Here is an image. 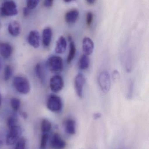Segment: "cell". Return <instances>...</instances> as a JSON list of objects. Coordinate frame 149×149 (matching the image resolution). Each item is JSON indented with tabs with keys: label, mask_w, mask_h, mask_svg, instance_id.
<instances>
[{
	"label": "cell",
	"mask_w": 149,
	"mask_h": 149,
	"mask_svg": "<svg viewBox=\"0 0 149 149\" xmlns=\"http://www.w3.org/2000/svg\"><path fill=\"white\" fill-rule=\"evenodd\" d=\"M51 90L54 93L61 91L64 87V80L63 77L59 75H55L51 77L50 81Z\"/></svg>",
	"instance_id": "8"
},
{
	"label": "cell",
	"mask_w": 149,
	"mask_h": 149,
	"mask_svg": "<svg viewBox=\"0 0 149 149\" xmlns=\"http://www.w3.org/2000/svg\"><path fill=\"white\" fill-rule=\"evenodd\" d=\"M22 133V129L18 125L9 129V132L6 137L7 145L9 146L14 145L21 137Z\"/></svg>",
	"instance_id": "4"
},
{
	"label": "cell",
	"mask_w": 149,
	"mask_h": 149,
	"mask_svg": "<svg viewBox=\"0 0 149 149\" xmlns=\"http://www.w3.org/2000/svg\"><path fill=\"white\" fill-rule=\"evenodd\" d=\"M18 120L16 116L13 115L10 116L7 119V124L8 129L15 127L17 125Z\"/></svg>",
	"instance_id": "22"
},
{
	"label": "cell",
	"mask_w": 149,
	"mask_h": 149,
	"mask_svg": "<svg viewBox=\"0 0 149 149\" xmlns=\"http://www.w3.org/2000/svg\"><path fill=\"white\" fill-rule=\"evenodd\" d=\"M65 2L69 3L70 2L72 1H74V0H64Z\"/></svg>",
	"instance_id": "37"
},
{
	"label": "cell",
	"mask_w": 149,
	"mask_h": 149,
	"mask_svg": "<svg viewBox=\"0 0 149 149\" xmlns=\"http://www.w3.org/2000/svg\"><path fill=\"white\" fill-rule=\"evenodd\" d=\"M26 140L24 137H20L16 143L14 149H25Z\"/></svg>",
	"instance_id": "25"
},
{
	"label": "cell",
	"mask_w": 149,
	"mask_h": 149,
	"mask_svg": "<svg viewBox=\"0 0 149 149\" xmlns=\"http://www.w3.org/2000/svg\"><path fill=\"white\" fill-rule=\"evenodd\" d=\"M28 42L33 48H38L40 44V35L38 31H31L28 36Z\"/></svg>",
	"instance_id": "11"
},
{
	"label": "cell",
	"mask_w": 149,
	"mask_h": 149,
	"mask_svg": "<svg viewBox=\"0 0 149 149\" xmlns=\"http://www.w3.org/2000/svg\"><path fill=\"white\" fill-rule=\"evenodd\" d=\"M40 0H27V6L30 9L34 8L37 6Z\"/></svg>",
	"instance_id": "28"
},
{
	"label": "cell",
	"mask_w": 149,
	"mask_h": 149,
	"mask_svg": "<svg viewBox=\"0 0 149 149\" xmlns=\"http://www.w3.org/2000/svg\"><path fill=\"white\" fill-rule=\"evenodd\" d=\"M8 30L11 36L14 37L17 36L21 33V26L18 22L13 21L9 24Z\"/></svg>",
	"instance_id": "15"
},
{
	"label": "cell",
	"mask_w": 149,
	"mask_h": 149,
	"mask_svg": "<svg viewBox=\"0 0 149 149\" xmlns=\"http://www.w3.org/2000/svg\"><path fill=\"white\" fill-rule=\"evenodd\" d=\"M20 115L24 119H26L27 118V114L25 112H22L20 113Z\"/></svg>",
	"instance_id": "34"
},
{
	"label": "cell",
	"mask_w": 149,
	"mask_h": 149,
	"mask_svg": "<svg viewBox=\"0 0 149 149\" xmlns=\"http://www.w3.org/2000/svg\"><path fill=\"white\" fill-rule=\"evenodd\" d=\"M47 108L52 112H58L63 108V102L61 98L56 95L49 96L46 104Z\"/></svg>",
	"instance_id": "5"
},
{
	"label": "cell",
	"mask_w": 149,
	"mask_h": 149,
	"mask_svg": "<svg viewBox=\"0 0 149 149\" xmlns=\"http://www.w3.org/2000/svg\"><path fill=\"white\" fill-rule=\"evenodd\" d=\"M0 65H1V64H0Z\"/></svg>",
	"instance_id": "39"
},
{
	"label": "cell",
	"mask_w": 149,
	"mask_h": 149,
	"mask_svg": "<svg viewBox=\"0 0 149 149\" xmlns=\"http://www.w3.org/2000/svg\"><path fill=\"white\" fill-rule=\"evenodd\" d=\"M52 32L50 28H45L42 34V42L44 46L48 47L51 44L52 38Z\"/></svg>",
	"instance_id": "12"
},
{
	"label": "cell",
	"mask_w": 149,
	"mask_h": 149,
	"mask_svg": "<svg viewBox=\"0 0 149 149\" xmlns=\"http://www.w3.org/2000/svg\"><path fill=\"white\" fill-rule=\"evenodd\" d=\"M88 3L89 4H93L95 2L96 0H86Z\"/></svg>",
	"instance_id": "35"
},
{
	"label": "cell",
	"mask_w": 149,
	"mask_h": 149,
	"mask_svg": "<svg viewBox=\"0 0 149 149\" xmlns=\"http://www.w3.org/2000/svg\"><path fill=\"white\" fill-rule=\"evenodd\" d=\"M67 42L65 38L63 36H60L56 42L55 52L57 54H61L64 53L66 50Z\"/></svg>",
	"instance_id": "13"
},
{
	"label": "cell",
	"mask_w": 149,
	"mask_h": 149,
	"mask_svg": "<svg viewBox=\"0 0 149 149\" xmlns=\"http://www.w3.org/2000/svg\"><path fill=\"white\" fill-rule=\"evenodd\" d=\"M49 139V135L47 133H45L42 134L40 141V149H45L47 147V142Z\"/></svg>",
	"instance_id": "23"
},
{
	"label": "cell",
	"mask_w": 149,
	"mask_h": 149,
	"mask_svg": "<svg viewBox=\"0 0 149 149\" xmlns=\"http://www.w3.org/2000/svg\"><path fill=\"white\" fill-rule=\"evenodd\" d=\"M90 65V59L88 56L83 54L80 56L79 60V68L80 70H86L88 69Z\"/></svg>",
	"instance_id": "19"
},
{
	"label": "cell",
	"mask_w": 149,
	"mask_h": 149,
	"mask_svg": "<svg viewBox=\"0 0 149 149\" xmlns=\"http://www.w3.org/2000/svg\"><path fill=\"white\" fill-rule=\"evenodd\" d=\"M47 67L53 73H59L64 70V62L60 56H54L48 58L46 62Z\"/></svg>",
	"instance_id": "1"
},
{
	"label": "cell",
	"mask_w": 149,
	"mask_h": 149,
	"mask_svg": "<svg viewBox=\"0 0 149 149\" xmlns=\"http://www.w3.org/2000/svg\"><path fill=\"white\" fill-rule=\"evenodd\" d=\"M54 0H44V4L46 7H51L53 4Z\"/></svg>",
	"instance_id": "31"
},
{
	"label": "cell",
	"mask_w": 149,
	"mask_h": 149,
	"mask_svg": "<svg viewBox=\"0 0 149 149\" xmlns=\"http://www.w3.org/2000/svg\"><path fill=\"white\" fill-rule=\"evenodd\" d=\"M134 83L132 80H129L128 85L127 92V98L131 99L133 97L134 93Z\"/></svg>",
	"instance_id": "26"
},
{
	"label": "cell",
	"mask_w": 149,
	"mask_h": 149,
	"mask_svg": "<svg viewBox=\"0 0 149 149\" xmlns=\"http://www.w3.org/2000/svg\"><path fill=\"white\" fill-rule=\"evenodd\" d=\"M94 48V43L92 39L87 37L84 38L82 41V49L84 54L88 56L92 55Z\"/></svg>",
	"instance_id": "10"
},
{
	"label": "cell",
	"mask_w": 149,
	"mask_h": 149,
	"mask_svg": "<svg viewBox=\"0 0 149 149\" xmlns=\"http://www.w3.org/2000/svg\"><path fill=\"white\" fill-rule=\"evenodd\" d=\"M52 123L47 119H43L41 122V130L43 134L47 133L51 129Z\"/></svg>",
	"instance_id": "21"
},
{
	"label": "cell",
	"mask_w": 149,
	"mask_h": 149,
	"mask_svg": "<svg viewBox=\"0 0 149 149\" xmlns=\"http://www.w3.org/2000/svg\"><path fill=\"white\" fill-rule=\"evenodd\" d=\"M120 78V74L117 70H115L112 74V78L113 80L115 81H117Z\"/></svg>",
	"instance_id": "30"
},
{
	"label": "cell",
	"mask_w": 149,
	"mask_h": 149,
	"mask_svg": "<svg viewBox=\"0 0 149 149\" xmlns=\"http://www.w3.org/2000/svg\"><path fill=\"white\" fill-rule=\"evenodd\" d=\"M12 48L11 45L7 43H0V54L4 58H8L11 56Z\"/></svg>",
	"instance_id": "14"
},
{
	"label": "cell",
	"mask_w": 149,
	"mask_h": 149,
	"mask_svg": "<svg viewBox=\"0 0 149 149\" xmlns=\"http://www.w3.org/2000/svg\"><path fill=\"white\" fill-rule=\"evenodd\" d=\"M85 83L86 79L85 75L80 73L77 74L74 79V86L76 94L79 98H83V90Z\"/></svg>",
	"instance_id": "7"
},
{
	"label": "cell",
	"mask_w": 149,
	"mask_h": 149,
	"mask_svg": "<svg viewBox=\"0 0 149 149\" xmlns=\"http://www.w3.org/2000/svg\"><path fill=\"white\" fill-rule=\"evenodd\" d=\"M30 9H29L28 7H25V8H24L23 12L24 16V17H26L29 15L30 13Z\"/></svg>",
	"instance_id": "32"
},
{
	"label": "cell",
	"mask_w": 149,
	"mask_h": 149,
	"mask_svg": "<svg viewBox=\"0 0 149 149\" xmlns=\"http://www.w3.org/2000/svg\"><path fill=\"white\" fill-rule=\"evenodd\" d=\"M79 12L77 10L72 9L67 11L65 16L66 22L68 24L76 22L79 17Z\"/></svg>",
	"instance_id": "16"
},
{
	"label": "cell",
	"mask_w": 149,
	"mask_h": 149,
	"mask_svg": "<svg viewBox=\"0 0 149 149\" xmlns=\"http://www.w3.org/2000/svg\"><path fill=\"white\" fill-rule=\"evenodd\" d=\"M1 93H0V107L1 106Z\"/></svg>",
	"instance_id": "38"
},
{
	"label": "cell",
	"mask_w": 149,
	"mask_h": 149,
	"mask_svg": "<svg viewBox=\"0 0 149 149\" xmlns=\"http://www.w3.org/2000/svg\"><path fill=\"white\" fill-rule=\"evenodd\" d=\"M101 114L100 113H95L94 114L93 117L94 118L95 120H97V119H99L101 117Z\"/></svg>",
	"instance_id": "33"
},
{
	"label": "cell",
	"mask_w": 149,
	"mask_h": 149,
	"mask_svg": "<svg viewBox=\"0 0 149 149\" xmlns=\"http://www.w3.org/2000/svg\"><path fill=\"white\" fill-rule=\"evenodd\" d=\"M10 106L13 110L17 111L19 110L21 107V101L16 98H12L10 100Z\"/></svg>",
	"instance_id": "24"
},
{
	"label": "cell",
	"mask_w": 149,
	"mask_h": 149,
	"mask_svg": "<svg viewBox=\"0 0 149 149\" xmlns=\"http://www.w3.org/2000/svg\"><path fill=\"white\" fill-rule=\"evenodd\" d=\"M1 15L3 16H12L17 15V5L14 1H9L4 2L1 8Z\"/></svg>",
	"instance_id": "6"
},
{
	"label": "cell",
	"mask_w": 149,
	"mask_h": 149,
	"mask_svg": "<svg viewBox=\"0 0 149 149\" xmlns=\"http://www.w3.org/2000/svg\"><path fill=\"white\" fill-rule=\"evenodd\" d=\"M3 143L1 139H0V149L1 148V147L3 146Z\"/></svg>",
	"instance_id": "36"
},
{
	"label": "cell",
	"mask_w": 149,
	"mask_h": 149,
	"mask_svg": "<svg viewBox=\"0 0 149 149\" xmlns=\"http://www.w3.org/2000/svg\"><path fill=\"white\" fill-rule=\"evenodd\" d=\"M13 85L16 90L20 93L26 94L30 91V85L26 78L16 76L14 78Z\"/></svg>",
	"instance_id": "2"
},
{
	"label": "cell",
	"mask_w": 149,
	"mask_h": 149,
	"mask_svg": "<svg viewBox=\"0 0 149 149\" xmlns=\"http://www.w3.org/2000/svg\"><path fill=\"white\" fill-rule=\"evenodd\" d=\"M35 71L37 77L42 82H44L45 81V73L44 70L41 64L38 63L36 65Z\"/></svg>",
	"instance_id": "20"
},
{
	"label": "cell",
	"mask_w": 149,
	"mask_h": 149,
	"mask_svg": "<svg viewBox=\"0 0 149 149\" xmlns=\"http://www.w3.org/2000/svg\"><path fill=\"white\" fill-rule=\"evenodd\" d=\"M93 19V15L92 12H87L86 16V23L88 27H90L92 22Z\"/></svg>",
	"instance_id": "29"
},
{
	"label": "cell",
	"mask_w": 149,
	"mask_h": 149,
	"mask_svg": "<svg viewBox=\"0 0 149 149\" xmlns=\"http://www.w3.org/2000/svg\"><path fill=\"white\" fill-rule=\"evenodd\" d=\"M68 40L70 42V50L67 56L66 62L68 64H70L75 57L76 53V47L74 42L72 41L71 37L68 38Z\"/></svg>",
	"instance_id": "18"
},
{
	"label": "cell",
	"mask_w": 149,
	"mask_h": 149,
	"mask_svg": "<svg viewBox=\"0 0 149 149\" xmlns=\"http://www.w3.org/2000/svg\"><path fill=\"white\" fill-rule=\"evenodd\" d=\"M66 131L70 135H74L76 133V122L71 118H68L65 122Z\"/></svg>",
	"instance_id": "17"
},
{
	"label": "cell",
	"mask_w": 149,
	"mask_h": 149,
	"mask_svg": "<svg viewBox=\"0 0 149 149\" xmlns=\"http://www.w3.org/2000/svg\"><path fill=\"white\" fill-rule=\"evenodd\" d=\"M66 146L65 142L61 138L59 134L55 133L50 141V147L53 149H64Z\"/></svg>",
	"instance_id": "9"
},
{
	"label": "cell",
	"mask_w": 149,
	"mask_h": 149,
	"mask_svg": "<svg viewBox=\"0 0 149 149\" xmlns=\"http://www.w3.org/2000/svg\"><path fill=\"white\" fill-rule=\"evenodd\" d=\"M12 70L10 65H8L5 67L4 69V79L5 81H8L12 75Z\"/></svg>",
	"instance_id": "27"
},
{
	"label": "cell",
	"mask_w": 149,
	"mask_h": 149,
	"mask_svg": "<svg viewBox=\"0 0 149 149\" xmlns=\"http://www.w3.org/2000/svg\"><path fill=\"white\" fill-rule=\"evenodd\" d=\"M98 83L101 91L105 93L109 92L111 88V78L107 71H102L98 77Z\"/></svg>",
	"instance_id": "3"
}]
</instances>
